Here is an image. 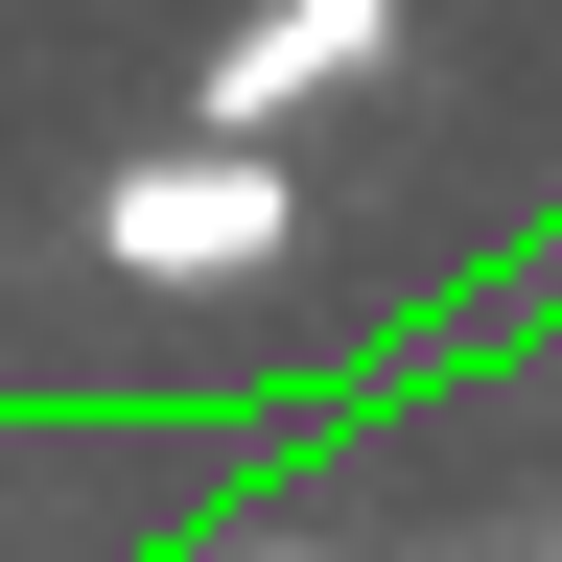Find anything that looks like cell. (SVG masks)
Wrapping results in <instances>:
<instances>
[{"label": "cell", "instance_id": "obj_3", "mask_svg": "<svg viewBox=\"0 0 562 562\" xmlns=\"http://www.w3.org/2000/svg\"><path fill=\"white\" fill-rule=\"evenodd\" d=\"M211 562H351V539H211Z\"/></svg>", "mask_w": 562, "mask_h": 562}, {"label": "cell", "instance_id": "obj_2", "mask_svg": "<svg viewBox=\"0 0 562 562\" xmlns=\"http://www.w3.org/2000/svg\"><path fill=\"white\" fill-rule=\"evenodd\" d=\"M375 70H398V0H235V24H211V70H188V117L281 140V117L375 94Z\"/></svg>", "mask_w": 562, "mask_h": 562}, {"label": "cell", "instance_id": "obj_1", "mask_svg": "<svg viewBox=\"0 0 562 562\" xmlns=\"http://www.w3.org/2000/svg\"><path fill=\"white\" fill-rule=\"evenodd\" d=\"M94 258L140 281V305H235L258 258H305V188H281V140L188 117V140H140V165L94 188Z\"/></svg>", "mask_w": 562, "mask_h": 562}]
</instances>
